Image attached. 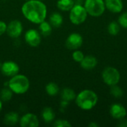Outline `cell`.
I'll list each match as a JSON object with an SVG mask.
<instances>
[{
  "label": "cell",
  "mask_w": 127,
  "mask_h": 127,
  "mask_svg": "<svg viewBox=\"0 0 127 127\" xmlns=\"http://www.w3.org/2000/svg\"><path fill=\"white\" fill-rule=\"evenodd\" d=\"M76 94L74 92V91L70 88H65L63 89V91L61 92V97L62 100L70 102L74 100H75L76 98Z\"/></svg>",
  "instance_id": "cell-18"
},
{
  "label": "cell",
  "mask_w": 127,
  "mask_h": 127,
  "mask_svg": "<svg viewBox=\"0 0 127 127\" xmlns=\"http://www.w3.org/2000/svg\"><path fill=\"white\" fill-rule=\"evenodd\" d=\"M83 6L86 8L88 15L93 17H99L102 16L106 10L103 0H86Z\"/></svg>",
  "instance_id": "cell-4"
},
{
  "label": "cell",
  "mask_w": 127,
  "mask_h": 127,
  "mask_svg": "<svg viewBox=\"0 0 127 127\" xmlns=\"http://www.w3.org/2000/svg\"><path fill=\"white\" fill-rule=\"evenodd\" d=\"M19 121V115L16 112H10L4 117V123L8 126H13Z\"/></svg>",
  "instance_id": "cell-16"
},
{
  "label": "cell",
  "mask_w": 127,
  "mask_h": 127,
  "mask_svg": "<svg viewBox=\"0 0 127 127\" xmlns=\"http://www.w3.org/2000/svg\"><path fill=\"white\" fill-rule=\"evenodd\" d=\"M27 1H28V0H27Z\"/></svg>",
  "instance_id": "cell-35"
},
{
  "label": "cell",
  "mask_w": 127,
  "mask_h": 127,
  "mask_svg": "<svg viewBox=\"0 0 127 127\" xmlns=\"http://www.w3.org/2000/svg\"><path fill=\"white\" fill-rule=\"evenodd\" d=\"M39 29L40 34H42L44 36H49L52 32V26H51V25L50 23L47 22H45V21L39 23Z\"/></svg>",
  "instance_id": "cell-20"
},
{
  "label": "cell",
  "mask_w": 127,
  "mask_h": 127,
  "mask_svg": "<svg viewBox=\"0 0 127 127\" xmlns=\"http://www.w3.org/2000/svg\"><path fill=\"white\" fill-rule=\"evenodd\" d=\"M89 127H99V124H98L97 123H96V122L93 121V122H91V123L89 124Z\"/></svg>",
  "instance_id": "cell-31"
},
{
  "label": "cell",
  "mask_w": 127,
  "mask_h": 127,
  "mask_svg": "<svg viewBox=\"0 0 127 127\" xmlns=\"http://www.w3.org/2000/svg\"><path fill=\"white\" fill-rule=\"evenodd\" d=\"M25 39L30 46L36 47L41 43V34L35 29H30L25 33Z\"/></svg>",
  "instance_id": "cell-10"
},
{
  "label": "cell",
  "mask_w": 127,
  "mask_h": 127,
  "mask_svg": "<svg viewBox=\"0 0 127 127\" xmlns=\"http://www.w3.org/2000/svg\"><path fill=\"white\" fill-rule=\"evenodd\" d=\"M101 77L105 84L112 86L118 84L121 80V74L116 68L108 66L103 70Z\"/></svg>",
  "instance_id": "cell-6"
},
{
  "label": "cell",
  "mask_w": 127,
  "mask_h": 127,
  "mask_svg": "<svg viewBox=\"0 0 127 127\" xmlns=\"http://www.w3.org/2000/svg\"><path fill=\"white\" fill-rule=\"evenodd\" d=\"M45 92L50 96H55L60 92V88L58 85L54 82L49 83L45 86Z\"/></svg>",
  "instance_id": "cell-22"
},
{
  "label": "cell",
  "mask_w": 127,
  "mask_h": 127,
  "mask_svg": "<svg viewBox=\"0 0 127 127\" xmlns=\"http://www.w3.org/2000/svg\"><path fill=\"white\" fill-rule=\"evenodd\" d=\"M68 104H69V102H68V101H65V100H62V102H61V103H60V106H61V109H65L68 106Z\"/></svg>",
  "instance_id": "cell-30"
},
{
  "label": "cell",
  "mask_w": 127,
  "mask_h": 127,
  "mask_svg": "<svg viewBox=\"0 0 127 127\" xmlns=\"http://www.w3.org/2000/svg\"><path fill=\"white\" fill-rule=\"evenodd\" d=\"M54 127H71V124L67 120H63V119H59L54 122L53 124Z\"/></svg>",
  "instance_id": "cell-27"
},
{
  "label": "cell",
  "mask_w": 127,
  "mask_h": 127,
  "mask_svg": "<svg viewBox=\"0 0 127 127\" xmlns=\"http://www.w3.org/2000/svg\"><path fill=\"white\" fill-rule=\"evenodd\" d=\"M77 106L83 110L92 109L98 102L97 95L91 89H85L81 91L75 98Z\"/></svg>",
  "instance_id": "cell-2"
},
{
  "label": "cell",
  "mask_w": 127,
  "mask_h": 127,
  "mask_svg": "<svg viewBox=\"0 0 127 127\" xmlns=\"http://www.w3.org/2000/svg\"><path fill=\"white\" fill-rule=\"evenodd\" d=\"M80 66L85 70H92L97 65V60L92 55L85 56L83 60L80 63Z\"/></svg>",
  "instance_id": "cell-14"
},
{
  "label": "cell",
  "mask_w": 127,
  "mask_h": 127,
  "mask_svg": "<svg viewBox=\"0 0 127 127\" xmlns=\"http://www.w3.org/2000/svg\"><path fill=\"white\" fill-rule=\"evenodd\" d=\"M13 92L11 91V89L9 88H4L3 89L1 90L0 92V99L2 101H9L10 100H11L12 97H13Z\"/></svg>",
  "instance_id": "cell-23"
},
{
  "label": "cell",
  "mask_w": 127,
  "mask_h": 127,
  "mask_svg": "<svg viewBox=\"0 0 127 127\" xmlns=\"http://www.w3.org/2000/svg\"><path fill=\"white\" fill-rule=\"evenodd\" d=\"M1 65H2V64H1V63H0V69H1Z\"/></svg>",
  "instance_id": "cell-34"
},
{
  "label": "cell",
  "mask_w": 127,
  "mask_h": 127,
  "mask_svg": "<svg viewBox=\"0 0 127 127\" xmlns=\"http://www.w3.org/2000/svg\"><path fill=\"white\" fill-rule=\"evenodd\" d=\"M1 73L7 77H13L18 74L19 71V67L17 63L13 61H6L1 65Z\"/></svg>",
  "instance_id": "cell-9"
},
{
  "label": "cell",
  "mask_w": 127,
  "mask_h": 127,
  "mask_svg": "<svg viewBox=\"0 0 127 127\" xmlns=\"http://www.w3.org/2000/svg\"><path fill=\"white\" fill-rule=\"evenodd\" d=\"M42 119L45 123H51L54 120L55 113L52 108L51 107H45L42 109Z\"/></svg>",
  "instance_id": "cell-17"
},
{
  "label": "cell",
  "mask_w": 127,
  "mask_h": 127,
  "mask_svg": "<svg viewBox=\"0 0 127 127\" xmlns=\"http://www.w3.org/2000/svg\"><path fill=\"white\" fill-rule=\"evenodd\" d=\"M110 115L117 120H121L125 118L127 115V111L126 108L120 103H113L109 108Z\"/></svg>",
  "instance_id": "cell-11"
},
{
  "label": "cell",
  "mask_w": 127,
  "mask_h": 127,
  "mask_svg": "<svg viewBox=\"0 0 127 127\" xmlns=\"http://www.w3.org/2000/svg\"><path fill=\"white\" fill-rule=\"evenodd\" d=\"M110 94L115 98H120L124 95L123 89L117 85H114L110 86Z\"/></svg>",
  "instance_id": "cell-24"
},
{
  "label": "cell",
  "mask_w": 127,
  "mask_h": 127,
  "mask_svg": "<svg viewBox=\"0 0 127 127\" xmlns=\"http://www.w3.org/2000/svg\"><path fill=\"white\" fill-rule=\"evenodd\" d=\"M40 1H41V0H40Z\"/></svg>",
  "instance_id": "cell-36"
},
{
  "label": "cell",
  "mask_w": 127,
  "mask_h": 127,
  "mask_svg": "<svg viewBox=\"0 0 127 127\" xmlns=\"http://www.w3.org/2000/svg\"><path fill=\"white\" fill-rule=\"evenodd\" d=\"M85 55L83 54V53L81 51H79V50H75L73 54H72V58L73 60L75 61V62H77V63H80L83 59L84 58Z\"/></svg>",
  "instance_id": "cell-26"
},
{
  "label": "cell",
  "mask_w": 127,
  "mask_h": 127,
  "mask_svg": "<svg viewBox=\"0 0 127 127\" xmlns=\"http://www.w3.org/2000/svg\"><path fill=\"white\" fill-rule=\"evenodd\" d=\"M57 7L63 11H69L74 5V0H59L57 3Z\"/></svg>",
  "instance_id": "cell-19"
},
{
  "label": "cell",
  "mask_w": 127,
  "mask_h": 127,
  "mask_svg": "<svg viewBox=\"0 0 127 127\" xmlns=\"http://www.w3.org/2000/svg\"><path fill=\"white\" fill-rule=\"evenodd\" d=\"M49 21H50V24L51 25L52 27L60 28L63 22V18L60 13L54 12V13H51V15L50 16Z\"/></svg>",
  "instance_id": "cell-15"
},
{
  "label": "cell",
  "mask_w": 127,
  "mask_h": 127,
  "mask_svg": "<svg viewBox=\"0 0 127 127\" xmlns=\"http://www.w3.org/2000/svg\"><path fill=\"white\" fill-rule=\"evenodd\" d=\"M8 86L11 91L17 95H22L28 92L30 88L28 78L22 74H16L11 77L8 82Z\"/></svg>",
  "instance_id": "cell-3"
},
{
  "label": "cell",
  "mask_w": 127,
  "mask_h": 127,
  "mask_svg": "<svg viewBox=\"0 0 127 127\" xmlns=\"http://www.w3.org/2000/svg\"><path fill=\"white\" fill-rule=\"evenodd\" d=\"M69 11V19L74 25H81L87 19L88 13L83 4H74Z\"/></svg>",
  "instance_id": "cell-5"
},
{
  "label": "cell",
  "mask_w": 127,
  "mask_h": 127,
  "mask_svg": "<svg viewBox=\"0 0 127 127\" xmlns=\"http://www.w3.org/2000/svg\"><path fill=\"white\" fill-rule=\"evenodd\" d=\"M118 126L119 127H127V119H121Z\"/></svg>",
  "instance_id": "cell-29"
},
{
  "label": "cell",
  "mask_w": 127,
  "mask_h": 127,
  "mask_svg": "<svg viewBox=\"0 0 127 127\" xmlns=\"http://www.w3.org/2000/svg\"><path fill=\"white\" fill-rule=\"evenodd\" d=\"M22 25L19 20L11 21L7 26L6 32L11 38H18L22 33Z\"/></svg>",
  "instance_id": "cell-8"
},
{
  "label": "cell",
  "mask_w": 127,
  "mask_h": 127,
  "mask_svg": "<svg viewBox=\"0 0 127 127\" xmlns=\"http://www.w3.org/2000/svg\"><path fill=\"white\" fill-rule=\"evenodd\" d=\"M118 22L119 23L121 27L127 29V11L124 12L122 14L119 16Z\"/></svg>",
  "instance_id": "cell-25"
},
{
  "label": "cell",
  "mask_w": 127,
  "mask_h": 127,
  "mask_svg": "<svg viewBox=\"0 0 127 127\" xmlns=\"http://www.w3.org/2000/svg\"><path fill=\"white\" fill-rule=\"evenodd\" d=\"M1 109H2V102L1 100L0 99V112H1Z\"/></svg>",
  "instance_id": "cell-33"
},
{
  "label": "cell",
  "mask_w": 127,
  "mask_h": 127,
  "mask_svg": "<svg viewBox=\"0 0 127 127\" xmlns=\"http://www.w3.org/2000/svg\"><path fill=\"white\" fill-rule=\"evenodd\" d=\"M22 127H39V120L36 115L33 113H27L23 115L19 121Z\"/></svg>",
  "instance_id": "cell-12"
},
{
  "label": "cell",
  "mask_w": 127,
  "mask_h": 127,
  "mask_svg": "<svg viewBox=\"0 0 127 127\" xmlns=\"http://www.w3.org/2000/svg\"><path fill=\"white\" fill-rule=\"evenodd\" d=\"M83 42V36L78 33H71L65 40V46L69 50H77L80 48Z\"/></svg>",
  "instance_id": "cell-7"
},
{
  "label": "cell",
  "mask_w": 127,
  "mask_h": 127,
  "mask_svg": "<svg viewBox=\"0 0 127 127\" xmlns=\"http://www.w3.org/2000/svg\"><path fill=\"white\" fill-rule=\"evenodd\" d=\"M121 30V25L118 22L112 21L107 26L108 33L112 36H116L119 33Z\"/></svg>",
  "instance_id": "cell-21"
},
{
  "label": "cell",
  "mask_w": 127,
  "mask_h": 127,
  "mask_svg": "<svg viewBox=\"0 0 127 127\" xmlns=\"http://www.w3.org/2000/svg\"><path fill=\"white\" fill-rule=\"evenodd\" d=\"M7 26V25H6L5 22H4L3 21H0V36L6 32Z\"/></svg>",
  "instance_id": "cell-28"
},
{
  "label": "cell",
  "mask_w": 127,
  "mask_h": 127,
  "mask_svg": "<svg viewBox=\"0 0 127 127\" xmlns=\"http://www.w3.org/2000/svg\"><path fill=\"white\" fill-rule=\"evenodd\" d=\"M74 4H83V0H74Z\"/></svg>",
  "instance_id": "cell-32"
},
{
  "label": "cell",
  "mask_w": 127,
  "mask_h": 127,
  "mask_svg": "<svg viewBox=\"0 0 127 127\" xmlns=\"http://www.w3.org/2000/svg\"><path fill=\"white\" fill-rule=\"evenodd\" d=\"M22 12L28 20L35 24H39L46 18L47 7L40 0H28L22 5Z\"/></svg>",
  "instance_id": "cell-1"
},
{
  "label": "cell",
  "mask_w": 127,
  "mask_h": 127,
  "mask_svg": "<svg viewBox=\"0 0 127 127\" xmlns=\"http://www.w3.org/2000/svg\"><path fill=\"white\" fill-rule=\"evenodd\" d=\"M106 9L114 13H119L124 8V3L122 0H105Z\"/></svg>",
  "instance_id": "cell-13"
}]
</instances>
